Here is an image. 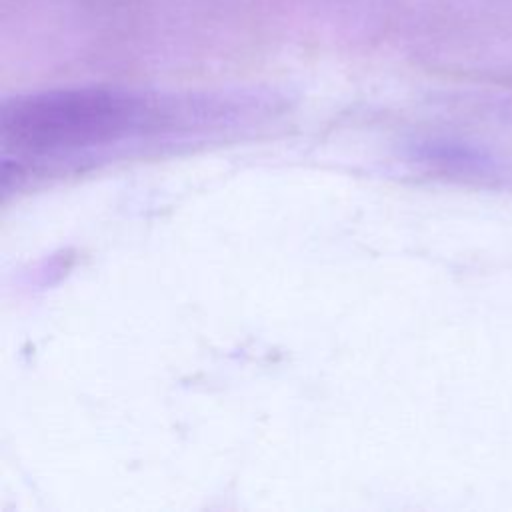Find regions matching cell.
<instances>
[{"mask_svg": "<svg viewBox=\"0 0 512 512\" xmlns=\"http://www.w3.org/2000/svg\"><path fill=\"white\" fill-rule=\"evenodd\" d=\"M158 108L138 94L78 88L18 98L2 108V150L18 160L78 158L156 126Z\"/></svg>", "mask_w": 512, "mask_h": 512, "instance_id": "1", "label": "cell"}]
</instances>
